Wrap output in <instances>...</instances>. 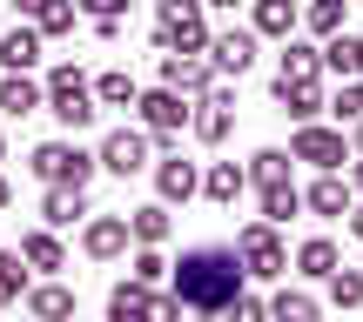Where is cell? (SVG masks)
I'll list each match as a JSON object with an SVG mask.
<instances>
[{"label":"cell","mask_w":363,"mask_h":322,"mask_svg":"<svg viewBox=\"0 0 363 322\" xmlns=\"http://www.w3.org/2000/svg\"><path fill=\"white\" fill-rule=\"evenodd\" d=\"M235 255H242V269L256 275V282H276V275L289 269V248H283V235H276V222H242V229H235Z\"/></svg>","instance_id":"5"},{"label":"cell","mask_w":363,"mask_h":322,"mask_svg":"<svg viewBox=\"0 0 363 322\" xmlns=\"http://www.w3.org/2000/svg\"><path fill=\"white\" fill-rule=\"evenodd\" d=\"M337 262H343V255H337V242H330V235H310V242L296 248V275H310V282H323Z\"/></svg>","instance_id":"26"},{"label":"cell","mask_w":363,"mask_h":322,"mask_svg":"<svg viewBox=\"0 0 363 322\" xmlns=\"http://www.w3.org/2000/svg\"><path fill=\"white\" fill-rule=\"evenodd\" d=\"M323 108H330V115H337V121H357V115H363V81H357V74H343V88L330 94Z\"/></svg>","instance_id":"35"},{"label":"cell","mask_w":363,"mask_h":322,"mask_svg":"<svg viewBox=\"0 0 363 322\" xmlns=\"http://www.w3.org/2000/svg\"><path fill=\"white\" fill-rule=\"evenodd\" d=\"M135 115H142V128L155 134V148H175L182 128H189V94H175V88H148V94H135Z\"/></svg>","instance_id":"6"},{"label":"cell","mask_w":363,"mask_h":322,"mask_svg":"<svg viewBox=\"0 0 363 322\" xmlns=\"http://www.w3.org/2000/svg\"><path fill=\"white\" fill-rule=\"evenodd\" d=\"M21 255H27V269H67V248H61V235H54V229H27L21 235Z\"/></svg>","instance_id":"23"},{"label":"cell","mask_w":363,"mask_h":322,"mask_svg":"<svg viewBox=\"0 0 363 322\" xmlns=\"http://www.w3.org/2000/svg\"><path fill=\"white\" fill-rule=\"evenodd\" d=\"M169 296L182 302V316H229V302L242 296V282H249V269H242V255L235 248H189L182 262H169Z\"/></svg>","instance_id":"1"},{"label":"cell","mask_w":363,"mask_h":322,"mask_svg":"<svg viewBox=\"0 0 363 322\" xmlns=\"http://www.w3.org/2000/svg\"><path fill=\"white\" fill-rule=\"evenodd\" d=\"M242 188H249V175H242L235 161H208V168H202V188H195V195H208L216 208H235V202H242Z\"/></svg>","instance_id":"17"},{"label":"cell","mask_w":363,"mask_h":322,"mask_svg":"<svg viewBox=\"0 0 363 322\" xmlns=\"http://www.w3.org/2000/svg\"><path fill=\"white\" fill-rule=\"evenodd\" d=\"M0 161H7V134H0Z\"/></svg>","instance_id":"46"},{"label":"cell","mask_w":363,"mask_h":322,"mask_svg":"<svg viewBox=\"0 0 363 322\" xmlns=\"http://www.w3.org/2000/svg\"><path fill=\"white\" fill-rule=\"evenodd\" d=\"M135 282H148V289H155L162 282V275H169V262H162V242H142V255H135Z\"/></svg>","instance_id":"36"},{"label":"cell","mask_w":363,"mask_h":322,"mask_svg":"<svg viewBox=\"0 0 363 322\" xmlns=\"http://www.w3.org/2000/svg\"><path fill=\"white\" fill-rule=\"evenodd\" d=\"M88 88H94V108H135V94H142L128 67H108V74H101V81H88Z\"/></svg>","instance_id":"25"},{"label":"cell","mask_w":363,"mask_h":322,"mask_svg":"<svg viewBox=\"0 0 363 322\" xmlns=\"http://www.w3.org/2000/svg\"><path fill=\"white\" fill-rule=\"evenodd\" d=\"M242 175H249V188H269V181H289V148H256Z\"/></svg>","instance_id":"29"},{"label":"cell","mask_w":363,"mask_h":322,"mask_svg":"<svg viewBox=\"0 0 363 322\" xmlns=\"http://www.w3.org/2000/svg\"><path fill=\"white\" fill-rule=\"evenodd\" d=\"M34 61H40V27L34 21L13 27V34H0V67H7V74H27Z\"/></svg>","instance_id":"21"},{"label":"cell","mask_w":363,"mask_h":322,"mask_svg":"<svg viewBox=\"0 0 363 322\" xmlns=\"http://www.w3.org/2000/svg\"><path fill=\"white\" fill-rule=\"evenodd\" d=\"M27 168H34L40 188H48V181H61V188H88L101 161H94L88 148H74V142H40L34 155H27Z\"/></svg>","instance_id":"4"},{"label":"cell","mask_w":363,"mask_h":322,"mask_svg":"<svg viewBox=\"0 0 363 322\" xmlns=\"http://www.w3.org/2000/svg\"><path fill=\"white\" fill-rule=\"evenodd\" d=\"M289 161L343 168V161H350V134H343V128H323V121H296V134H289Z\"/></svg>","instance_id":"7"},{"label":"cell","mask_w":363,"mask_h":322,"mask_svg":"<svg viewBox=\"0 0 363 322\" xmlns=\"http://www.w3.org/2000/svg\"><path fill=\"white\" fill-rule=\"evenodd\" d=\"M162 88H175V94H208L216 88V67H208V54H162Z\"/></svg>","instance_id":"13"},{"label":"cell","mask_w":363,"mask_h":322,"mask_svg":"<svg viewBox=\"0 0 363 322\" xmlns=\"http://www.w3.org/2000/svg\"><path fill=\"white\" fill-rule=\"evenodd\" d=\"M350 202H357V195H350V175H343V168H316V181L303 188V208L323 215V222H337Z\"/></svg>","instance_id":"12"},{"label":"cell","mask_w":363,"mask_h":322,"mask_svg":"<svg viewBox=\"0 0 363 322\" xmlns=\"http://www.w3.org/2000/svg\"><path fill=\"white\" fill-rule=\"evenodd\" d=\"M195 188H202V168H195V161H182V155H162L155 161V195H162V202H189V195Z\"/></svg>","instance_id":"15"},{"label":"cell","mask_w":363,"mask_h":322,"mask_svg":"<svg viewBox=\"0 0 363 322\" xmlns=\"http://www.w3.org/2000/svg\"><path fill=\"white\" fill-rule=\"evenodd\" d=\"M74 0H34V7H27V21L40 27V40H61V34H74Z\"/></svg>","instance_id":"24"},{"label":"cell","mask_w":363,"mask_h":322,"mask_svg":"<svg viewBox=\"0 0 363 322\" xmlns=\"http://www.w3.org/2000/svg\"><path fill=\"white\" fill-rule=\"evenodd\" d=\"M202 7H242V0H202Z\"/></svg>","instance_id":"43"},{"label":"cell","mask_w":363,"mask_h":322,"mask_svg":"<svg viewBox=\"0 0 363 322\" xmlns=\"http://www.w3.org/2000/svg\"><path fill=\"white\" fill-rule=\"evenodd\" d=\"M357 74H363V34H357Z\"/></svg>","instance_id":"44"},{"label":"cell","mask_w":363,"mask_h":322,"mask_svg":"<svg viewBox=\"0 0 363 322\" xmlns=\"http://www.w3.org/2000/svg\"><path fill=\"white\" fill-rule=\"evenodd\" d=\"M343 13H350V0H310V7H303V21H310V34H337Z\"/></svg>","instance_id":"34"},{"label":"cell","mask_w":363,"mask_h":322,"mask_svg":"<svg viewBox=\"0 0 363 322\" xmlns=\"http://www.w3.org/2000/svg\"><path fill=\"white\" fill-rule=\"evenodd\" d=\"M229 316H249V322H256V316H269V302H262V296H249V289H242V296L229 302Z\"/></svg>","instance_id":"38"},{"label":"cell","mask_w":363,"mask_h":322,"mask_svg":"<svg viewBox=\"0 0 363 322\" xmlns=\"http://www.w3.org/2000/svg\"><path fill=\"white\" fill-rule=\"evenodd\" d=\"M276 81H323V54L310 40H283V61H276Z\"/></svg>","instance_id":"22"},{"label":"cell","mask_w":363,"mask_h":322,"mask_svg":"<svg viewBox=\"0 0 363 322\" xmlns=\"http://www.w3.org/2000/svg\"><path fill=\"white\" fill-rule=\"evenodd\" d=\"M269 88H276V101H283L289 121H316L323 115V88H316V81H269Z\"/></svg>","instance_id":"20"},{"label":"cell","mask_w":363,"mask_h":322,"mask_svg":"<svg viewBox=\"0 0 363 322\" xmlns=\"http://www.w3.org/2000/svg\"><path fill=\"white\" fill-rule=\"evenodd\" d=\"M155 47L162 54H202L208 47V7L202 0H162L155 7Z\"/></svg>","instance_id":"2"},{"label":"cell","mask_w":363,"mask_h":322,"mask_svg":"<svg viewBox=\"0 0 363 322\" xmlns=\"http://www.w3.org/2000/svg\"><path fill=\"white\" fill-rule=\"evenodd\" d=\"M289 215H303V188H296V181H269V188H262V222L283 229Z\"/></svg>","instance_id":"27"},{"label":"cell","mask_w":363,"mask_h":322,"mask_svg":"<svg viewBox=\"0 0 363 322\" xmlns=\"http://www.w3.org/2000/svg\"><path fill=\"white\" fill-rule=\"evenodd\" d=\"M81 215H88V188H61V181H48V195H40V222H48V229H74Z\"/></svg>","instance_id":"16"},{"label":"cell","mask_w":363,"mask_h":322,"mask_svg":"<svg viewBox=\"0 0 363 322\" xmlns=\"http://www.w3.org/2000/svg\"><path fill=\"white\" fill-rule=\"evenodd\" d=\"M7 202H13V181H7V175H0V208H7Z\"/></svg>","instance_id":"42"},{"label":"cell","mask_w":363,"mask_h":322,"mask_svg":"<svg viewBox=\"0 0 363 322\" xmlns=\"http://www.w3.org/2000/svg\"><path fill=\"white\" fill-rule=\"evenodd\" d=\"M316 309H323V302L303 296V289H276V296H269V316H283V322H310Z\"/></svg>","instance_id":"33"},{"label":"cell","mask_w":363,"mask_h":322,"mask_svg":"<svg viewBox=\"0 0 363 322\" xmlns=\"http://www.w3.org/2000/svg\"><path fill=\"white\" fill-rule=\"evenodd\" d=\"M34 108H48V88H40L34 74H0V115H34Z\"/></svg>","instance_id":"18"},{"label":"cell","mask_w":363,"mask_h":322,"mask_svg":"<svg viewBox=\"0 0 363 322\" xmlns=\"http://www.w3.org/2000/svg\"><path fill=\"white\" fill-rule=\"evenodd\" d=\"M343 215H350V235H357V242H363V195H357V202H350V208H343Z\"/></svg>","instance_id":"39"},{"label":"cell","mask_w":363,"mask_h":322,"mask_svg":"<svg viewBox=\"0 0 363 322\" xmlns=\"http://www.w3.org/2000/svg\"><path fill=\"white\" fill-rule=\"evenodd\" d=\"M7 7H21V13H27V7H34V0H7Z\"/></svg>","instance_id":"45"},{"label":"cell","mask_w":363,"mask_h":322,"mask_svg":"<svg viewBox=\"0 0 363 322\" xmlns=\"http://www.w3.org/2000/svg\"><path fill=\"white\" fill-rule=\"evenodd\" d=\"M21 302H27L34 316H48V322H54V316H74V289H67V282H40V289H27Z\"/></svg>","instance_id":"28"},{"label":"cell","mask_w":363,"mask_h":322,"mask_svg":"<svg viewBox=\"0 0 363 322\" xmlns=\"http://www.w3.org/2000/svg\"><path fill=\"white\" fill-rule=\"evenodd\" d=\"M128 242H169V202H148L128 215Z\"/></svg>","instance_id":"30"},{"label":"cell","mask_w":363,"mask_h":322,"mask_svg":"<svg viewBox=\"0 0 363 322\" xmlns=\"http://www.w3.org/2000/svg\"><path fill=\"white\" fill-rule=\"evenodd\" d=\"M81 248H88L94 262H121L128 255V215H94L88 235H81Z\"/></svg>","instance_id":"14"},{"label":"cell","mask_w":363,"mask_h":322,"mask_svg":"<svg viewBox=\"0 0 363 322\" xmlns=\"http://www.w3.org/2000/svg\"><path fill=\"white\" fill-rule=\"evenodd\" d=\"M249 21H256V34H269V40H289L296 34V0H249Z\"/></svg>","instance_id":"19"},{"label":"cell","mask_w":363,"mask_h":322,"mask_svg":"<svg viewBox=\"0 0 363 322\" xmlns=\"http://www.w3.org/2000/svg\"><path fill=\"white\" fill-rule=\"evenodd\" d=\"M108 316H115V322H128V316H182V302L175 296H155L148 282H135V275H128V282L108 289Z\"/></svg>","instance_id":"10"},{"label":"cell","mask_w":363,"mask_h":322,"mask_svg":"<svg viewBox=\"0 0 363 322\" xmlns=\"http://www.w3.org/2000/svg\"><path fill=\"white\" fill-rule=\"evenodd\" d=\"M350 148H357V155H363V115L350 121Z\"/></svg>","instance_id":"41"},{"label":"cell","mask_w":363,"mask_h":322,"mask_svg":"<svg viewBox=\"0 0 363 322\" xmlns=\"http://www.w3.org/2000/svg\"><path fill=\"white\" fill-rule=\"evenodd\" d=\"M74 7L88 13V21H101V13H115V21H121V13H128V0H74Z\"/></svg>","instance_id":"37"},{"label":"cell","mask_w":363,"mask_h":322,"mask_svg":"<svg viewBox=\"0 0 363 322\" xmlns=\"http://www.w3.org/2000/svg\"><path fill=\"white\" fill-rule=\"evenodd\" d=\"M208 67L216 74H249L256 67V27H229V34H208Z\"/></svg>","instance_id":"11"},{"label":"cell","mask_w":363,"mask_h":322,"mask_svg":"<svg viewBox=\"0 0 363 322\" xmlns=\"http://www.w3.org/2000/svg\"><path fill=\"white\" fill-rule=\"evenodd\" d=\"M189 128H195V142L222 148V142H229V128H235V94H229V88H208V94H195V108H189Z\"/></svg>","instance_id":"9"},{"label":"cell","mask_w":363,"mask_h":322,"mask_svg":"<svg viewBox=\"0 0 363 322\" xmlns=\"http://www.w3.org/2000/svg\"><path fill=\"white\" fill-rule=\"evenodd\" d=\"M323 282H330V302H337V309H363V269H343L337 262Z\"/></svg>","instance_id":"32"},{"label":"cell","mask_w":363,"mask_h":322,"mask_svg":"<svg viewBox=\"0 0 363 322\" xmlns=\"http://www.w3.org/2000/svg\"><path fill=\"white\" fill-rule=\"evenodd\" d=\"M350 195H363V155L350 161Z\"/></svg>","instance_id":"40"},{"label":"cell","mask_w":363,"mask_h":322,"mask_svg":"<svg viewBox=\"0 0 363 322\" xmlns=\"http://www.w3.org/2000/svg\"><path fill=\"white\" fill-rule=\"evenodd\" d=\"M94 161H101L108 175L128 181V175H142V168L155 161V134H148V128H115V134L101 142V155H94Z\"/></svg>","instance_id":"8"},{"label":"cell","mask_w":363,"mask_h":322,"mask_svg":"<svg viewBox=\"0 0 363 322\" xmlns=\"http://www.w3.org/2000/svg\"><path fill=\"white\" fill-rule=\"evenodd\" d=\"M21 296H27V255L21 248H0V309H13Z\"/></svg>","instance_id":"31"},{"label":"cell","mask_w":363,"mask_h":322,"mask_svg":"<svg viewBox=\"0 0 363 322\" xmlns=\"http://www.w3.org/2000/svg\"><path fill=\"white\" fill-rule=\"evenodd\" d=\"M40 88H48V108H54V121H61V128H88V121L101 115V108H94V88H88V74H81L74 61L48 67V81H40Z\"/></svg>","instance_id":"3"}]
</instances>
